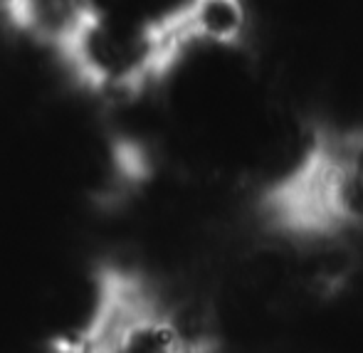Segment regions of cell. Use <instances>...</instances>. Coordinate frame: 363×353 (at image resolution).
Instances as JSON below:
<instances>
[{
	"instance_id": "6da1fadb",
	"label": "cell",
	"mask_w": 363,
	"mask_h": 353,
	"mask_svg": "<svg viewBox=\"0 0 363 353\" xmlns=\"http://www.w3.org/2000/svg\"><path fill=\"white\" fill-rule=\"evenodd\" d=\"M213 0H82V20L141 40L171 57L191 35Z\"/></svg>"
},
{
	"instance_id": "7a4b0ae2",
	"label": "cell",
	"mask_w": 363,
	"mask_h": 353,
	"mask_svg": "<svg viewBox=\"0 0 363 353\" xmlns=\"http://www.w3.org/2000/svg\"><path fill=\"white\" fill-rule=\"evenodd\" d=\"M5 8L25 33L60 50L82 23V0H5Z\"/></svg>"
}]
</instances>
